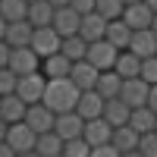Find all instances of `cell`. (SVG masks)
<instances>
[{
    "mask_svg": "<svg viewBox=\"0 0 157 157\" xmlns=\"http://www.w3.org/2000/svg\"><path fill=\"white\" fill-rule=\"evenodd\" d=\"M104 38L113 44V47H120V50H126L129 47V38H132V29L123 22V16L120 19H110L107 22V32H104Z\"/></svg>",
    "mask_w": 157,
    "mask_h": 157,
    "instance_id": "obj_22",
    "label": "cell"
},
{
    "mask_svg": "<svg viewBox=\"0 0 157 157\" xmlns=\"http://www.w3.org/2000/svg\"><path fill=\"white\" fill-rule=\"evenodd\" d=\"M54 6H69V0H50Z\"/></svg>",
    "mask_w": 157,
    "mask_h": 157,
    "instance_id": "obj_41",
    "label": "cell"
},
{
    "mask_svg": "<svg viewBox=\"0 0 157 157\" xmlns=\"http://www.w3.org/2000/svg\"><path fill=\"white\" fill-rule=\"evenodd\" d=\"M148 107L157 113V82H154V85H151V91H148Z\"/></svg>",
    "mask_w": 157,
    "mask_h": 157,
    "instance_id": "obj_38",
    "label": "cell"
},
{
    "mask_svg": "<svg viewBox=\"0 0 157 157\" xmlns=\"http://www.w3.org/2000/svg\"><path fill=\"white\" fill-rule=\"evenodd\" d=\"M41 69H44V75L47 78H57V75H69V69H72V60L63 54V50H57V54H50V57H44L41 60Z\"/></svg>",
    "mask_w": 157,
    "mask_h": 157,
    "instance_id": "obj_23",
    "label": "cell"
},
{
    "mask_svg": "<svg viewBox=\"0 0 157 157\" xmlns=\"http://www.w3.org/2000/svg\"><path fill=\"white\" fill-rule=\"evenodd\" d=\"M157 123V113L148 107V104H141V107H132L129 110V126L135 129V132H151Z\"/></svg>",
    "mask_w": 157,
    "mask_h": 157,
    "instance_id": "obj_25",
    "label": "cell"
},
{
    "mask_svg": "<svg viewBox=\"0 0 157 157\" xmlns=\"http://www.w3.org/2000/svg\"><path fill=\"white\" fill-rule=\"evenodd\" d=\"M10 50H13V47H10L6 41H0V69L10 66Z\"/></svg>",
    "mask_w": 157,
    "mask_h": 157,
    "instance_id": "obj_37",
    "label": "cell"
},
{
    "mask_svg": "<svg viewBox=\"0 0 157 157\" xmlns=\"http://www.w3.org/2000/svg\"><path fill=\"white\" fill-rule=\"evenodd\" d=\"M104 32H107V19H104L98 10H91V13H85V16L78 19V35H82L85 41H98V38H104Z\"/></svg>",
    "mask_w": 157,
    "mask_h": 157,
    "instance_id": "obj_16",
    "label": "cell"
},
{
    "mask_svg": "<svg viewBox=\"0 0 157 157\" xmlns=\"http://www.w3.org/2000/svg\"><path fill=\"white\" fill-rule=\"evenodd\" d=\"M75 101H78V85L72 82L69 75L47 78L41 104H47V107L54 110V113H66V110H75Z\"/></svg>",
    "mask_w": 157,
    "mask_h": 157,
    "instance_id": "obj_1",
    "label": "cell"
},
{
    "mask_svg": "<svg viewBox=\"0 0 157 157\" xmlns=\"http://www.w3.org/2000/svg\"><path fill=\"white\" fill-rule=\"evenodd\" d=\"M151 19H154V10L145 3V0H135V3L123 6V22L129 29H151Z\"/></svg>",
    "mask_w": 157,
    "mask_h": 157,
    "instance_id": "obj_9",
    "label": "cell"
},
{
    "mask_svg": "<svg viewBox=\"0 0 157 157\" xmlns=\"http://www.w3.org/2000/svg\"><path fill=\"white\" fill-rule=\"evenodd\" d=\"M0 16L6 22H16L29 16V0H0Z\"/></svg>",
    "mask_w": 157,
    "mask_h": 157,
    "instance_id": "obj_29",
    "label": "cell"
},
{
    "mask_svg": "<svg viewBox=\"0 0 157 157\" xmlns=\"http://www.w3.org/2000/svg\"><path fill=\"white\" fill-rule=\"evenodd\" d=\"M35 154H41V157H60V154H63V138L54 132V129H47V132H38Z\"/></svg>",
    "mask_w": 157,
    "mask_h": 157,
    "instance_id": "obj_21",
    "label": "cell"
},
{
    "mask_svg": "<svg viewBox=\"0 0 157 157\" xmlns=\"http://www.w3.org/2000/svg\"><path fill=\"white\" fill-rule=\"evenodd\" d=\"M6 129H10V123L3 120V116H0V138H6Z\"/></svg>",
    "mask_w": 157,
    "mask_h": 157,
    "instance_id": "obj_39",
    "label": "cell"
},
{
    "mask_svg": "<svg viewBox=\"0 0 157 157\" xmlns=\"http://www.w3.org/2000/svg\"><path fill=\"white\" fill-rule=\"evenodd\" d=\"M91 154H98V157H120V151L113 148V141H107V145H98V148H91Z\"/></svg>",
    "mask_w": 157,
    "mask_h": 157,
    "instance_id": "obj_35",
    "label": "cell"
},
{
    "mask_svg": "<svg viewBox=\"0 0 157 157\" xmlns=\"http://www.w3.org/2000/svg\"><path fill=\"white\" fill-rule=\"evenodd\" d=\"M32 32H35V25L29 19H16V22H6V35H3V41L10 47H25L32 41Z\"/></svg>",
    "mask_w": 157,
    "mask_h": 157,
    "instance_id": "obj_17",
    "label": "cell"
},
{
    "mask_svg": "<svg viewBox=\"0 0 157 157\" xmlns=\"http://www.w3.org/2000/svg\"><path fill=\"white\" fill-rule=\"evenodd\" d=\"M29 3H32V0H29Z\"/></svg>",
    "mask_w": 157,
    "mask_h": 157,
    "instance_id": "obj_46",
    "label": "cell"
},
{
    "mask_svg": "<svg viewBox=\"0 0 157 157\" xmlns=\"http://www.w3.org/2000/svg\"><path fill=\"white\" fill-rule=\"evenodd\" d=\"M138 75L145 78L148 85H154V82H157V54H154V57H145V60H141V69H138Z\"/></svg>",
    "mask_w": 157,
    "mask_h": 157,
    "instance_id": "obj_33",
    "label": "cell"
},
{
    "mask_svg": "<svg viewBox=\"0 0 157 157\" xmlns=\"http://www.w3.org/2000/svg\"><path fill=\"white\" fill-rule=\"evenodd\" d=\"M82 129H85V120H82L75 110H66V113H57V116H54V132H57L63 141L82 135Z\"/></svg>",
    "mask_w": 157,
    "mask_h": 157,
    "instance_id": "obj_12",
    "label": "cell"
},
{
    "mask_svg": "<svg viewBox=\"0 0 157 157\" xmlns=\"http://www.w3.org/2000/svg\"><path fill=\"white\" fill-rule=\"evenodd\" d=\"M138 154L157 157V132H154V129H151V132H141V138H138Z\"/></svg>",
    "mask_w": 157,
    "mask_h": 157,
    "instance_id": "obj_32",
    "label": "cell"
},
{
    "mask_svg": "<svg viewBox=\"0 0 157 157\" xmlns=\"http://www.w3.org/2000/svg\"><path fill=\"white\" fill-rule=\"evenodd\" d=\"M113 135V126L104 120V116H94V120H85V129H82V138L88 141L91 148H98V145H107Z\"/></svg>",
    "mask_w": 157,
    "mask_h": 157,
    "instance_id": "obj_11",
    "label": "cell"
},
{
    "mask_svg": "<svg viewBox=\"0 0 157 157\" xmlns=\"http://www.w3.org/2000/svg\"><path fill=\"white\" fill-rule=\"evenodd\" d=\"M151 32L157 35V13H154V19H151Z\"/></svg>",
    "mask_w": 157,
    "mask_h": 157,
    "instance_id": "obj_42",
    "label": "cell"
},
{
    "mask_svg": "<svg viewBox=\"0 0 157 157\" xmlns=\"http://www.w3.org/2000/svg\"><path fill=\"white\" fill-rule=\"evenodd\" d=\"M116 54H120V47H113V44L107 41V38H98V41H88L85 60H88V63H94L98 69H113Z\"/></svg>",
    "mask_w": 157,
    "mask_h": 157,
    "instance_id": "obj_4",
    "label": "cell"
},
{
    "mask_svg": "<svg viewBox=\"0 0 157 157\" xmlns=\"http://www.w3.org/2000/svg\"><path fill=\"white\" fill-rule=\"evenodd\" d=\"M154 132H157V123H154Z\"/></svg>",
    "mask_w": 157,
    "mask_h": 157,
    "instance_id": "obj_45",
    "label": "cell"
},
{
    "mask_svg": "<svg viewBox=\"0 0 157 157\" xmlns=\"http://www.w3.org/2000/svg\"><path fill=\"white\" fill-rule=\"evenodd\" d=\"M138 138H141V132H135V129L129 126V123L113 126V135H110L113 148L120 151V154H132V151H138Z\"/></svg>",
    "mask_w": 157,
    "mask_h": 157,
    "instance_id": "obj_15",
    "label": "cell"
},
{
    "mask_svg": "<svg viewBox=\"0 0 157 157\" xmlns=\"http://www.w3.org/2000/svg\"><path fill=\"white\" fill-rule=\"evenodd\" d=\"M113 69L120 72L123 78H129V75H138V69H141V57L138 54H132V50H120L116 54V63H113Z\"/></svg>",
    "mask_w": 157,
    "mask_h": 157,
    "instance_id": "obj_27",
    "label": "cell"
},
{
    "mask_svg": "<svg viewBox=\"0 0 157 157\" xmlns=\"http://www.w3.org/2000/svg\"><path fill=\"white\" fill-rule=\"evenodd\" d=\"M3 35H6V19L0 16V41H3Z\"/></svg>",
    "mask_w": 157,
    "mask_h": 157,
    "instance_id": "obj_40",
    "label": "cell"
},
{
    "mask_svg": "<svg viewBox=\"0 0 157 157\" xmlns=\"http://www.w3.org/2000/svg\"><path fill=\"white\" fill-rule=\"evenodd\" d=\"M145 3H148V6H151V10L157 13V0H145Z\"/></svg>",
    "mask_w": 157,
    "mask_h": 157,
    "instance_id": "obj_43",
    "label": "cell"
},
{
    "mask_svg": "<svg viewBox=\"0 0 157 157\" xmlns=\"http://www.w3.org/2000/svg\"><path fill=\"white\" fill-rule=\"evenodd\" d=\"M54 110L47 107V104H41V101H35V104H29L25 107V123H29L35 132H47V129H54Z\"/></svg>",
    "mask_w": 157,
    "mask_h": 157,
    "instance_id": "obj_10",
    "label": "cell"
},
{
    "mask_svg": "<svg viewBox=\"0 0 157 157\" xmlns=\"http://www.w3.org/2000/svg\"><path fill=\"white\" fill-rule=\"evenodd\" d=\"M54 3H50V0H32V3H29V16H25V19H29L32 25H50V22H54Z\"/></svg>",
    "mask_w": 157,
    "mask_h": 157,
    "instance_id": "obj_26",
    "label": "cell"
},
{
    "mask_svg": "<svg viewBox=\"0 0 157 157\" xmlns=\"http://www.w3.org/2000/svg\"><path fill=\"white\" fill-rule=\"evenodd\" d=\"M60 41H63V38H60V32L54 29V25H35L29 47L44 60V57H50V54H57V50H60Z\"/></svg>",
    "mask_w": 157,
    "mask_h": 157,
    "instance_id": "obj_2",
    "label": "cell"
},
{
    "mask_svg": "<svg viewBox=\"0 0 157 157\" xmlns=\"http://www.w3.org/2000/svg\"><path fill=\"white\" fill-rule=\"evenodd\" d=\"M123 6H126L123 0H94V10H98L107 22H110V19H120V16H123Z\"/></svg>",
    "mask_w": 157,
    "mask_h": 157,
    "instance_id": "obj_31",
    "label": "cell"
},
{
    "mask_svg": "<svg viewBox=\"0 0 157 157\" xmlns=\"http://www.w3.org/2000/svg\"><path fill=\"white\" fill-rule=\"evenodd\" d=\"M88 154H91V145H88L82 135L63 141V157H88Z\"/></svg>",
    "mask_w": 157,
    "mask_h": 157,
    "instance_id": "obj_30",
    "label": "cell"
},
{
    "mask_svg": "<svg viewBox=\"0 0 157 157\" xmlns=\"http://www.w3.org/2000/svg\"><path fill=\"white\" fill-rule=\"evenodd\" d=\"M16 82H19V75L13 72L10 66L0 69V94H13V91H16Z\"/></svg>",
    "mask_w": 157,
    "mask_h": 157,
    "instance_id": "obj_34",
    "label": "cell"
},
{
    "mask_svg": "<svg viewBox=\"0 0 157 157\" xmlns=\"http://www.w3.org/2000/svg\"><path fill=\"white\" fill-rule=\"evenodd\" d=\"M148 91H151V85L141 75H129V78H123L120 98L129 104V107H141V104H148Z\"/></svg>",
    "mask_w": 157,
    "mask_h": 157,
    "instance_id": "obj_7",
    "label": "cell"
},
{
    "mask_svg": "<svg viewBox=\"0 0 157 157\" xmlns=\"http://www.w3.org/2000/svg\"><path fill=\"white\" fill-rule=\"evenodd\" d=\"M6 141H10V148L16 151V154H29V151H35V141H38V132L25 123V120H19V123H10V129H6Z\"/></svg>",
    "mask_w": 157,
    "mask_h": 157,
    "instance_id": "obj_3",
    "label": "cell"
},
{
    "mask_svg": "<svg viewBox=\"0 0 157 157\" xmlns=\"http://www.w3.org/2000/svg\"><path fill=\"white\" fill-rule=\"evenodd\" d=\"M78 19H82V16H78L72 6H57L54 10V22H50V25L60 32V38H66V35H75L78 32Z\"/></svg>",
    "mask_w": 157,
    "mask_h": 157,
    "instance_id": "obj_18",
    "label": "cell"
},
{
    "mask_svg": "<svg viewBox=\"0 0 157 157\" xmlns=\"http://www.w3.org/2000/svg\"><path fill=\"white\" fill-rule=\"evenodd\" d=\"M94 88L101 91L104 98H120V88H123V75L116 72V69H101V75H98Z\"/></svg>",
    "mask_w": 157,
    "mask_h": 157,
    "instance_id": "obj_24",
    "label": "cell"
},
{
    "mask_svg": "<svg viewBox=\"0 0 157 157\" xmlns=\"http://www.w3.org/2000/svg\"><path fill=\"white\" fill-rule=\"evenodd\" d=\"M123 3H135V0H123Z\"/></svg>",
    "mask_w": 157,
    "mask_h": 157,
    "instance_id": "obj_44",
    "label": "cell"
},
{
    "mask_svg": "<svg viewBox=\"0 0 157 157\" xmlns=\"http://www.w3.org/2000/svg\"><path fill=\"white\" fill-rule=\"evenodd\" d=\"M129 110H132V107H129L123 98H107V101H104V113L101 116L110 126H123V123H129Z\"/></svg>",
    "mask_w": 157,
    "mask_h": 157,
    "instance_id": "obj_20",
    "label": "cell"
},
{
    "mask_svg": "<svg viewBox=\"0 0 157 157\" xmlns=\"http://www.w3.org/2000/svg\"><path fill=\"white\" fill-rule=\"evenodd\" d=\"M44 85H47V75L44 72H25L19 75V82H16V94L25 101V104H35V101H41L44 98Z\"/></svg>",
    "mask_w": 157,
    "mask_h": 157,
    "instance_id": "obj_5",
    "label": "cell"
},
{
    "mask_svg": "<svg viewBox=\"0 0 157 157\" xmlns=\"http://www.w3.org/2000/svg\"><path fill=\"white\" fill-rule=\"evenodd\" d=\"M25 107H29V104H25L16 91H13V94H0V116H3L6 123L25 120Z\"/></svg>",
    "mask_w": 157,
    "mask_h": 157,
    "instance_id": "obj_19",
    "label": "cell"
},
{
    "mask_svg": "<svg viewBox=\"0 0 157 157\" xmlns=\"http://www.w3.org/2000/svg\"><path fill=\"white\" fill-rule=\"evenodd\" d=\"M69 6L78 13V16H85V13H91V10H94V0H69Z\"/></svg>",
    "mask_w": 157,
    "mask_h": 157,
    "instance_id": "obj_36",
    "label": "cell"
},
{
    "mask_svg": "<svg viewBox=\"0 0 157 157\" xmlns=\"http://www.w3.org/2000/svg\"><path fill=\"white\" fill-rule=\"evenodd\" d=\"M60 50H63V54H66V57L75 63V60H82V57H85V50H88V41H85V38L78 35V32H75V35H66V38L60 41Z\"/></svg>",
    "mask_w": 157,
    "mask_h": 157,
    "instance_id": "obj_28",
    "label": "cell"
},
{
    "mask_svg": "<svg viewBox=\"0 0 157 157\" xmlns=\"http://www.w3.org/2000/svg\"><path fill=\"white\" fill-rule=\"evenodd\" d=\"M98 75H101V69L94 66V63H88L85 57H82V60H75V63H72V69H69V78L78 85V91H85V88H94Z\"/></svg>",
    "mask_w": 157,
    "mask_h": 157,
    "instance_id": "obj_14",
    "label": "cell"
},
{
    "mask_svg": "<svg viewBox=\"0 0 157 157\" xmlns=\"http://www.w3.org/2000/svg\"><path fill=\"white\" fill-rule=\"evenodd\" d=\"M10 69L16 72V75L35 72V69H41V57H38L29 44H25V47H13L10 50Z\"/></svg>",
    "mask_w": 157,
    "mask_h": 157,
    "instance_id": "obj_8",
    "label": "cell"
},
{
    "mask_svg": "<svg viewBox=\"0 0 157 157\" xmlns=\"http://www.w3.org/2000/svg\"><path fill=\"white\" fill-rule=\"evenodd\" d=\"M129 50L138 54L141 60L157 54V35L151 29H132V38H129Z\"/></svg>",
    "mask_w": 157,
    "mask_h": 157,
    "instance_id": "obj_13",
    "label": "cell"
},
{
    "mask_svg": "<svg viewBox=\"0 0 157 157\" xmlns=\"http://www.w3.org/2000/svg\"><path fill=\"white\" fill-rule=\"evenodd\" d=\"M104 98L98 88H85V91H78V101H75V113L82 116V120H94V116L104 113Z\"/></svg>",
    "mask_w": 157,
    "mask_h": 157,
    "instance_id": "obj_6",
    "label": "cell"
}]
</instances>
